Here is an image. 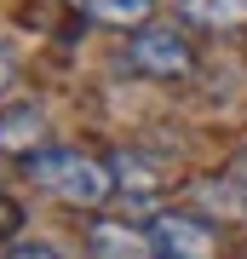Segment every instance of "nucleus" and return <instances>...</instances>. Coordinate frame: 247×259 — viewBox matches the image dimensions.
I'll list each match as a JSON object with an SVG mask.
<instances>
[{
    "mask_svg": "<svg viewBox=\"0 0 247 259\" xmlns=\"http://www.w3.org/2000/svg\"><path fill=\"white\" fill-rule=\"evenodd\" d=\"M75 6L104 29H144L156 18V0H75Z\"/></svg>",
    "mask_w": 247,
    "mask_h": 259,
    "instance_id": "7",
    "label": "nucleus"
},
{
    "mask_svg": "<svg viewBox=\"0 0 247 259\" xmlns=\"http://www.w3.org/2000/svg\"><path fill=\"white\" fill-rule=\"evenodd\" d=\"M110 173H115V196H127V202H156L161 190V161H150L144 150H121Z\"/></svg>",
    "mask_w": 247,
    "mask_h": 259,
    "instance_id": "5",
    "label": "nucleus"
},
{
    "mask_svg": "<svg viewBox=\"0 0 247 259\" xmlns=\"http://www.w3.org/2000/svg\"><path fill=\"white\" fill-rule=\"evenodd\" d=\"M23 167H29V185H40L46 196H58V202H69V207H104L115 196L110 161L81 156V150H52L46 144L40 156H29Z\"/></svg>",
    "mask_w": 247,
    "mask_h": 259,
    "instance_id": "1",
    "label": "nucleus"
},
{
    "mask_svg": "<svg viewBox=\"0 0 247 259\" xmlns=\"http://www.w3.org/2000/svg\"><path fill=\"white\" fill-rule=\"evenodd\" d=\"M12 75H18V64H12V52L0 47V93H6V87H12Z\"/></svg>",
    "mask_w": 247,
    "mask_h": 259,
    "instance_id": "11",
    "label": "nucleus"
},
{
    "mask_svg": "<svg viewBox=\"0 0 247 259\" xmlns=\"http://www.w3.org/2000/svg\"><path fill=\"white\" fill-rule=\"evenodd\" d=\"M0 150H12V156H40L46 150V115L35 104H12L6 115H0Z\"/></svg>",
    "mask_w": 247,
    "mask_h": 259,
    "instance_id": "6",
    "label": "nucleus"
},
{
    "mask_svg": "<svg viewBox=\"0 0 247 259\" xmlns=\"http://www.w3.org/2000/svg\"><path fill=\"white\" fill-rule=\"evenodd\" d=\"M178 12L202 29H236L247 23V0H178Z\"/></svg>",
    "mask_w": 247,
    "mask_h": 259,
    "instance_id": "8",
    "label": "nucleus"
},
{
    "mask_svg": "<svg viewBox=\"0 0 247 259\" xmlns=\"http://www.w3.org/2000/svg\"><path fill=\"white\" fill-rule=\"evenodd\" d=\"M6 259H64V253L52 242H18V248H6Z\"/></svg>",
    "mask_w": 247,
    "mask_h": 259,
    "instance_id": "9",
    "label": "nucleus"
},
{
    "mask_svg": "<svg viewBox=\"0 0 247 259\" xmlns=\"http://www.w3.org/2000/svg\"><path fill=\"white\" fill-rule=\"evenodd\" d=\"M127 69L150 75V81H184L195 69V47L173 23H144V29L127 35Z\"/></svg>",
    "mask_w": 247,
    "mask_h": 259,
    "instance_id": "2",
    "label": "nucleus"
},
{
    "mask_svg": "<svg viewBox=\"0 0 247 259\" xmlns=\"http://www.w3.org/2000/svg\"><path fill=\"white\" fill-rule=\"evenodd\" d=\"M150 236H156L161 259H219V231L202 213H156Z\"/></svg>",
    "mask_w": 247,
    "mask_h": 259,
    "instance_id": "3",
    "label": "nucleus"
},
{
    "mask_svg": "<svg viewBox=\"0 0 247 259\" xmlns=\"http://www.w3.org/2000/svg\"><path fill=\"white\" fill-rule=\"evenodd\" d=\"M86 259H161L156 236L132 219H92L86 231Z\"/></svg>",
    "mask_w": 247,
    "mask_h": 259,
    "instance_id": "4",
    "label": "nucleus"
},
{
    "mask_svg": "<svg viewBox=\"0 0 247 259\" xmlns=\"http://www.w3.org/2000/svg\"><path fill=\"white\" fill-rule=\"evenodd\" d=\"M230 185H236V202L247 207V161H236V173H230Z\"/></svg>",
    "mask_w": 247,
    "mask_h": 259,
    "instance_id": "10",
    "label": "nucleus"
}]
</instances>
